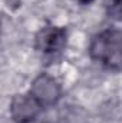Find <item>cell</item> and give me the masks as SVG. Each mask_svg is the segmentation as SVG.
Returning <instances> with one entry per match:
<instances>
[{
    "label": "cell",
    "instance_id": "obj_3",
    "mask_svg": "<svg viewBox=\"0 0 122 123\" xmlns=\"http://www.w3.org/2000/svg\"><path fill=\"white\" fill-rule=\"evenodd\" d=\"M29 93L37 100L42 107H49L59 102L62 96V87L55 77L47 73H42L32 82Z\"/></svg>",
    "mask_w": 122,
    "mask_h": 123
},
{
    "label": "cell",
    "instance_id": "obj_7",
    "mask_svg": "<svg viewBox=\"0 0 122 123\" xmlns=\"http://www.w3.org/2000/svg\"><path fill=\"white\" fill-rule=\"evenodd\" d=\"M1 29H3V23H1V17H0V36H1Z\"/></svg>",
    "mask_w": 122,
    "mask_h": 123
},
{
    "label": "cell",
    "instance_id": "obj_6",
    "mask_svg": "<svg viewBox=\"0 0 122 123\" xmlns=\"http://www.w3.org/2000/svg\"><path fill=\"white\" fill-rule=\"evenodd\" d=\"M79 4H91L92 1H95V0H76Z\"/></svg>",
    "mask_w": 122,
    "mask_h": 123
},
{
    "label": "cell",
    "instance_id": "obj_5",
    "mask_svg": "<svg viewBox=\"0 0 122 123\" xmlns=\"http://www.w3.org/2000/svg\"><path fill=\"white\" fill-rule=\"evenodd\" d=\"M106 12H108L109 17H112L115 20H119L122 12V0H108Z\"/></svg>",
    "mask_w": 122,
    "mask_h": 123
},
{
    "label": "cell",
    "instance_id": "obj_1",
    "mask_svg": "<svg viewBox=\"0 0 122 123\" xmlns=\"http://www.w3.org/2000/svg\"><path fill=\"white\" fill-rule=\"evenodd\" d=\"M122 33L119 29H106L98 33L89 44V56L105 67L119 72L122 67Z\"/></svg>",
    "mask_w": 122,
    "mask_h": 123
},
{
    "label": "cell",
    "instance_id": "obj_2",
    "mask_svg": "<svg viewBox=\"0 0 122 123\" xmlns=\"http://www.w3.org/2000/svg\"><path fill=\"white\" fill-rule=\"evenodd\" d=\"M68 43V30L59 26H46L37 31L34 37L36 50L43 55H58L65 50Z\"/></svg>",
    "mask_w": 122,
    "mask_h": 123
},
{
    "label": "cell",
    "instance_id": "obj_4",
    "mask_svg": "<svg viewBox=\"0 0 122 123\" xmlns=\"http://www.w3.org/2000/svg\"><path fill=\"white\" fill-rule=\"evenodd\" d=\"M42 110L37 100L27 94H16L10 103V116L16 123H32L36 120Z\"/></svg>",
    "mask_w": 122,
    "mask_h": 123
}]
</instances>
